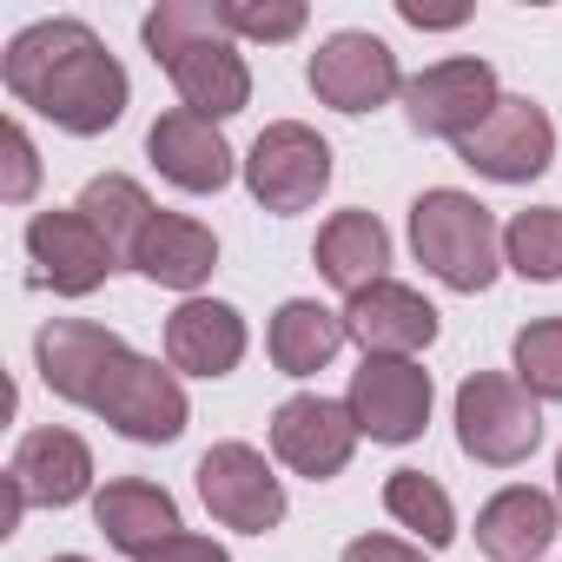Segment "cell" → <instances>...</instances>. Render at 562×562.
<instances>
[{
	"instance_id": "cell-23",
	"label": "cell",
	"mask_w": 562,
	"mask_h": 562,
	"mask_svg": "<svg viewBox=\"0 0 562 562\" xmlns=\"http://www.w3.org/2000/svg\"><path fill=\"white\" fill-rule=\"evenodd\" d=\"M80 212L93 218V232L133 265V251H139V238H146V225L159 218V205L146 199V186L139 179H126V172H100V179H87V192H80Z\"/></svg>"
},
{
	"instance_id": "cell-16",
	"label": "cell",
	"mask_w": 562,
	"mask_h": 562,
	"mask_svg": "<svg viewBox=\"0 0 562 562\" xmlns=\"http://www.w3.org/2000/svg\"><path fill=\"white\" fill-rule=\"evenodd\" d=\"M8 483L21 490L27 509H74L93 490V450H87V437H74L60 424L27 430L8 457Z\"/></svg>"
},
{
	"instance_id": "cell-5",
	"label": "cell",
	"mask_w": 562,
	"mask_h": 562,
	"mask_svg": "<svg viewBox=\"0 0 562 562\" xmlns=\"http://www.w3.org/2000/svg\"><path fill=\"white\" fill-rule=\"evenodd\" d=\"M457 443L490 470H516L542 443V404L516 384V371H476L457 384Z\"/></svg>"
},
{
	"instance_id": "cell-29",
	"label": "cell",
	"mask_w": 562,
	"mask_h": 562,
	"mask_svg": "<svg viewBox=\"0 0 562 562\" xmlns=\"http://www.w3.org/2000/svg\"><path fill=\"white\" fill-rule=\"evenodd\" d=\"M338 562H424L417 542H397V536H351Z\"/></svg>"
},
{
	"instance_id": "cell-2",
	"label": "cell",
	"mask_w": 562,
	"mask_h": 562,
	"mask_svg": "<svg viewBox=\"0 0 562 562\" xmlns=\"http://www.w3.org/2000/svg\"><path fill=\"white\" fill-rule=\"evenodd\" d=\"M0 80H8L14 106L54 120L74 139H93L106 126H120L133 80L126 67L106 54V41L87 21H34L8 41L0 54Z\"/></svg>"
},
{
	"instance_id": "cell-8",
	"label": "cell",
	"mask_w": 562,
	"mask_h": 562,
	"mask_svg": "<svg viewBox=\"0 0 562 562\" xmlns=\"http://www.w3.org/2000/svg\"><path fill=\"white\" fill-rule=\"evenodd\" d=\"M457 159H463L470 172L496 179V186H529V179H542L549 159H555V120H549L536 100L503 93L496 113H490L470 139H457Z\"/></svg>"
},
{
	"instance_id": "cell-4",
	"label": "cell",
	"mask_w": 562,
	"mask_h": 562,
	"mask_svg": "<svg viewBox=\"0 0 562 562\" xmlns=\"http://www.w3.org/2000/svg\"><path fill=\"white\" fill-rule=\"evenodd\" d=\"M411 251L450 292H490L503 271V225L483 199L457 186H430L411 199Z\"/></svg>"
},
{
	"instance_id": "cell-30",
	"label": "cell",
	"mask_w": 562,
	"mask_h": 562,
	"mask_svg": "<svg viewBox=\"0 0 562 562\" xmlns=\"http://www.w3.org/2000/svg\"><path fill=\"white\" fill-rule=\"evenodd\" d=\"M146 562H232V555H225L212 536H192V529H179V536H172L166 549H153Z\"/></svg>"
},
{
	"instance_id": "cell-24",
	"label": "cell",
	"mask_w": 562,
	"mask_h": 562,
	"mask_svg": "<svg viewBox=\"0 0 562 562\" xmlns=\"http://www.w3.org/2000/svg\"><path fill=\"white\" fill-rule=\"evenodd\" d=\"M384 509H391V522L411 529L424 549H450V542H457V503H450V490H443L437 476H424V470H391Z\"/></svg>"
},
{
	"instance_id": "cell-14",
	"label": "cell",
	"mask_w": 562,
	"mask_h": 562,
	"mask_svg": "<svg viewBox=\"0 0 562 562\" xmlns=\"http://www.w3.org/2000/svg\"><path fill=\"white\" fill-rule=\"evenodd\" d=\"M345 331L364 358H417L437 345V305L397 278H378L358 299H345Z\"/></svg>"
},
{
	"instance_id": "cell-15",
	"label": "cell",
	"mask_w": 562,
	"mask_h": 562,
	"mask_svg": "<svg viewBox=\"0 0 562 562\" xmlns=\"http://www.w3.org/2000/svg\"><path fill=\"white\" fill-rule=\"evenodd\" d=\"M146 159H153L159 179H172L179 192H225L232 172L245 166V159L225 146L218 120H199L192 106H172V113L153 120V133H146Z\"/></svg>"
},
{
	"instance_id": "cell-21",
	"label": "cell",
	"mask_w": 562,
	"mask_h": 562,
	"mask_svg": "<svg viewBox=\"0 0 562 562\" xmlns=\"http://www.w3.org/2000/svg\"><path fill=\"white\" fill-rule=\"evenodd\" d=\"M345 345H351L345 312H331L318 299H285L271 312V331H265V351H271V364L285 378H318Z\"/></svg>"
},
{
	"instance_id": "cell-17",
	"label": "cell",
	"mask_w": 562,
	"mask_h": 562,
	"mask_svg": "<svg viewBox=\"0 0 562 562\" xmlns=\"http://www.w3.org/2000/svg\"><path fill=\"white\" fill-rule=\"evenodd\" d=\"M245 345L251 331L225 299H186L166 318V371L179 378H232L245 364Z\"/></svg>"
},
{
	"instance_id": "cell-32",
	"label": "cell",
	"mask_w": 562,
	"mask_h": 562,
	"mask_svg": "<svg viewBox=\"0 0 562 562\" xmlns=\"http://www.w3.org/2000/svg\"><path fill=\"white\" fill-rule=\"evenodd\" d=\"M555 496H562V450H555Z\"/></svg>"
},
{
	"instance_id": "cell-12",
	"label": "cell",
	"mask_w": 562,
	"mask_h": 562,
	"mask_svg": "<svg viewBox=\"0 0 562 562\" xmlns=\"http://www.w3.org/2000/svg\"><path fill=\"white\" fill-rule=\"evenodd\" d=\"M312 93L331 113H378V106H391L404 93V74H397V54L378 34L345 27L312 54Z\"/></svg>"
},
{
	"instance_id": "cell-3",
	"label": "cell",
	"mask_w": 562,
	"mask_h": 562,
	"mask_svg": "<svg viewBox=\"0 0 562 562\" xmlns=\"http://www.w3.org/2000/svg\"><path fill=\"white\" fill-rule=\"evenodd\" d=\"M139 34L199 120H232L251 106V67L225 27V0H159Z\"/></svg>"
},
{
	"instance_id": "cell-20",
	"label": "cell",
	"mask_w": 562,
	"mask_h": 562,
	"mask_svg": "<svg viewBox=\"0 0 562 562\" xmlns=\"http://www.w3.org/2000/svg\"><path fill=\"white\" fill-rule=\"evenodd\" d=\"M212 265H218V238H212V225H199L186 212H159L146 225L139 251H133L139 278H153V285H166V292H186V299L212 278Z\"/></svg>"
},
{
	"instance_id": "cell-7",
	"label": "cell",
	"mask_w": 562,
	"mask_h": 562,
	"mask_svg": "<svg viewBox=\"0 0 562 562\" xmlns=\"http://www.w3.org/2000/svg\"><path fill=\"white\" fill-rule=\"evenodd\" d=\"M199 496H205L212 522H225L238 536H265L285 522V483H278V470L251 443H212L199 457Z\"/></svg>"
},
{
	"instance_id": "cell-26",
	"label": "cell",
	"mask_w": 562,
	"mask_h": 562,
	"mask_svg": "<svg viewBox=\"0 0 562 562\" xmlns=\"http://www.w3.org/2000/svg\"><path fill=\"white\" fill-rule=\"evenodd\" d=\"M516 384L536 404H562V318H536L516 331Z\"/></svg>"
},
{
	"instance_id": "cell-1",
	"label": "cell",
	"mask_w": 562,
	"mask_h": 562,
	"mask_svg": "<svg viewBox=\"0 0 562 562\" xmlns=\"http://www.w3.org/2000/svg\"><path fill=\"white\" fill-rule=\"evenodd\" d=\"M34 364H41V384L54 397L93 411L100 424H113L133 443H179L186 424H192V397H186L179 371H159L126 338H113L87 318L41 325Z\"/></svg>"
},
{
	"instance_id": "cell-31",
	"label": "cell",
	"mask_w": 562,
	"mask_h": 562,
	"mask_svg": "<svg viewBox=\"0 0 562 562\" xmlns=\"http://www.w3.org/2000/svg\"><path fill=\"white\" fill-rule=\"evenodd\" d=\"M397 14L411 27H424V34H443V27H463L470 21V8H424V0H397Z\"/></svg>"
},
{
	"instance_id": "cell-33",
	"label": "cell",
	"mask_w": 562,
	"mask_h": 562,
	"mask_svg": "<svg viewBox=\"0 0 562 562\" xmlns=\"http://www.w3.org/2000/svg\"><path fill=\"white\" fill-rule=\"evenodd\" d=\"M54 562H87V555H54Z\"/></svg>"
},
{
	"instance_id": "cell-11",
	"label": "cell",
	"mask_w": 562,
	"mask_h": 562,
	"mask_svg": "<svg viewBox=\"0 0 562 562\" xmlns=\"http://www.w3.org/2000/svg\"><path fill=\"white\" fill-rule=\"evenodd\" d=\"M358 450V417L345 397H285L271 411V457L285 463L292 476H312V483H331Z\"/></svg>"
},
{
	"instance_id": "cell-19",
	"label": "cell",
	"mask_w": 562,
	"mask_h": 562,
	"mask_svg": "<svg viewBox=\"0 0 562 562\" xmlns=\"http://www.w3.org/2000/svg\"><path fill=\"white\" fill-rule=\"evenodd\" d=\"M555 529H562V503L529 483H509L476 509V549L490 562H542Z\"/></svg>"
},
{
	"instance_id": "cell-27",
	"label": "cell",
	"mask_w": 562,
	"mask_h": 562,
	"mask_svg": "<svg viewBox=\"0 0 562 562\" xmlns=\"http://www.w3.org/2000/svg\"><path fill=\"white\" fill-rule=\"evenodd\" d=\"M305 21H312L305 0H225L232 41H265V47H278V41H299Z\"/></svg>"
},
{
	"instance_id": "cell-28",
	"label": "cell",
	"mask_w": 562,
	"mask_h": 562,
	"mask_svg": "<svg viewBox=\"0 0 562 562\" xmlns=\"http://www.w3.org/2000/svg\"><path fill=\"white\" fill-rule=\"evenodd\" d=\"M0 199L8 205H27L34 192H41V153H34V139H27V126L21 120H8V133H0Z\"/></svg>"
},
{
	"instance_id": "cell-6",
	"label": "cell",
	"mask_w": 562,
	"mask_h": 562,
	"mask_svg": "<svg viewBox=\"0 0 562 562\" xmlns=\"http://www.w3.org/2000/svg\"><path fill=\"white\" fill-rule=\"evenodd\" d=\"M245 192L278 212V218H292V212H312L331 186V146L305 126V120H271L251 153H245Z\"/></svg>"
},
{
	"instance_id": "cell-18",
	"label": "cell",
	"mask_w": 562,
	"mask_h": 562,
	"mask_svg": "<svg viewBox=\"0 0 562 562\" xmlns=\"http://www.w3.org/2000/svg\"><path fill=\"white\" fill-rule=\"evenodd\" d=\"M93 529H100L120 555L146 562V555L166 549L186 522H179V503H172L159 483H146V476H120V483H106V490L93 496Z\"/></svg>"
},
{
	"instance_id": "cell-9",
	"label": "cell",
	"mask_w": 562,
	"mask_h": 562,
	"mask_svg": "<svg viewBox=\"0 0 562 562\" xmlns=\"http://www.w3.org/2000/svg\"><path fill=\"white\" fill-rule=\"evenodd\" d=\"M496 100H503V87H496L490 60H437L417 80H404V120L424 139H450V146L470 139L496 113Z\"/></svg>"
},
{
	"instance_id": "cell-10",
	"label": "cell",
	"mask_w": 562,
	"mask_h": 562,
	"mask_svg": "<svg viewBox=\"0 0 562 562\" xmlns=\"http://www.w3.org/2000/svg\"><path fill=\"white\" fill-rule=\"evenodd\" d=\"M351 417H358V437L371 443H417L424 424H430V371L417 358H364L351 371V391H345Z\"/></svg>"
},
{
	"instance_id": "cell-22",
	"label": "cell",
	"mask_w": 562,
	"mask_h": 562,
	"mask_svg": "<svg viewBox=\"0 0 562 562\" xmlns=\"http://www.w3.org/2000/svg\"><path fill=\"white\" fill-rule=\"evenodd\" d=\"M312 258H318V271H325V285H338L345 299H358L364 285L391 278V232H384L371 212H331Z\"/></svg>"
},
{
	"instance_id": "cell-13",
	"label": "cell",
	"mask_w": 562,
	"mask_h": 562,
	"mask_svg": "<svg viewBox=\"0 0 562 562\" xmlns=\"http://www.w3.org/2000/svg\"><path fill=\"white\" fill-rule=\"evenodd\" d=\"M27 251H34V265H41V285H54L60 299H87V292H100L106 278L126 265L100 232H93V218L74 205V212H34L27 218Z\"/></svg>"
},
{
	"instance_id": "cell-25",
	"label": "cell",
	"mask_w": 562,
	"mask_h": 562,
	"mask_svg": "<svg viewBox=\"0 0 562 562\" xmlns=\"http://www.w3.org/2000/svg\"><path fill=\"white\" fill-rule=\"evenodd\" d=\"M503 265L529 285L562 278V205H529L503 225Z\"/></svg>"
}]
</instances>
